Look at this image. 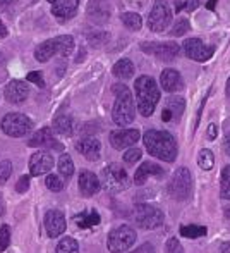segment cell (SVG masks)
<instances>
[{
  "label": "cell",
  "mask_w": 230,
  "mask_h": 253,
  "mask_svg": "<svg viewBox=\"0 0 230 253\" xmlns=\"http://www.w3.org/2000/svg\"><path fill=\"white\" fill-rule=\"evenodd\" d=\"M217 134H218L217 124H210V126H208V138H210V140H215V138H217Z\"/></svg>",
  "instance_id": "obj_45"
},
{
  "label": "cell",
  "mask_w": 230,
  "mask_h": 253,
  "mask_svg": "<svg viewBox=\"0 0 230 253\" xmlns=\"http://www.w3.org/2000/svg\"><path fill=\"white\" fill-rule=\"evenodd\" d=\"M225 217H227V219H230V207H227V209H225Z\"/></svg>",
  "instance_id": "obj_54"
},
{
  "label": "cell",
  "mask_w": 230,
  "mask_h": 253,
  "mask_svg": "<svg viewBox=\"0 0 230 253\" xmlns=\"http://www.w3.org/2000/svg\"><path fill=\"white\" fill-rule=\"evenodd\" d=\"M66 217L60 210H48L45 213V229H47L48 238H59L66 231Z\"/></svg>",
  "instance_id": "obj_14"
},
{
  "label": "cell",
  "mask_w": 230,
  "mask_h": 253,
  "mask_svg": "<svg viewBox=\"0 0 230 253\" xmlns=\"http://www.w3.org/2000/svg\"><path fill=\"white\" fill-rule=\"evenodd\" d=\"M225 152H227V155L230 157V133L227 134V138H225Z\"/></svg>",
  "instance_id": "obj_48"
},
{
  "label": "cell",
  "mask_w": 230,
  "mask_h": 253,
  "mask_svg": "<svg viewBox=\"0 0 230 253\" xmlns=\"http://www.w3.org/2000/svg\"><path fill=\"white\" fill-rule=\"evenodd\" d=\"M0 126H2V131L7 136L21 138V136H26V134L33 129V121L28 116H24V114L10 112L3 117Z\"/></svg>",
  "instance_id": "obj_9"
},
{
  "label": "cell",
  "mask_w": 230,
  "mask_h": 253,
  "mask_svg": "<svg viewBox=\"0 0 230 253\" xmlns=\"http://www.w3.org/2000/svg\"><path fill=\"white\" fill-rule=\"evenodd\" d=\"M52 127H41L40 131L31 136V140L28 141L30 147H52L55 150H62L64 145L62 143H57V140L54 138V133H52Z\"/></svg>",
  "instance_id": "obj_17"
},
{
  "label": "cell",
  "mask_w": 230,
  "mask_h": 253,
  "mask_svg": "<svg viewBox=\"0 0 230 253\" xmlns=\"http://www.w3.org/2000/svg\"><path fill=\"white\" fill-rule=\"evenodd\" d=\"M189 28H191L189 21H187L186 17H180V19H177V23L173 24L170 35H172V37H182L186 31H189Z\"/></svg>",
  "instance_id": "obj_34"
},
{
  "label": "cell",
  "mask_w": 230,
  "mask_h": 253,
  "mask_svg": "<svg viewBox=\"0 0 230 253\" xmlns=\"http://www.w3.org/2000/svg\"><path fill=\"white\" fill-rule=\"evenodd\" d=\"M28 81H31V83H34L36 86H40V88H43V86H45L43 76H41L40 71H33V73L28 74Z\"/></svg>",
  "instance_id": "obj_42"
},
{
  "label": "cell",
  "mask_w": 230,
  "mask_h": 253,
  "mask_svg": "<svg viewBox=\"0 0 230 253\" xmlns=\"http://www.w3.org/2000/svg\"><path fill=\"white\" fill-rule=\"evenodd\" d=\"M218 2V0H210V2H208V9H215V3H217Z\"/></svg>",
  "instance_id": "obj_51"
},
{
  "label": "cell",
  "mask_w": 230,
  "mask_h": 253,
  "mask_svg": "<svg viewBox=\"0 0 230 253\" xmlns=\"http://www.w3.org/2000/svg\"><path fill=\"white\" fill-rule=\"evenodd\" d=\"M184 107H186V100L182 97H170L167 100V109L173 114L175 119H180L184 114Z\"/></svg>",
  "instance_id": "obj_29"
},
{
  "label": "cell",
  "mask_w": 230,
  "mask_h": 253,
  "mask_svg": "<svg viewBox=\"0 0 230 253\" xmlns=\"http://www.w3.org/2000/svg\"><path fill=\"white\" fill-rule=\"evenodd\" d=\"M72 219H74V222L77 224V227H81V229H88V227L98 226L100 220H101V217L97 210H83V212H79L77 215H74Z\"/></svg>",
  "instance_id": "obj_24"
},
{
  "label": "cell",
  "mask_w": 230,
  "mask_h": 253,
  "mask_svg": "<svg viewBox=\"0 0 230 253\" xmlns=\"http://www.w3.org/2000/svg\"><path fill=\"white\" fill-rule=\"evenodd\" d=\"M10 174H12V164H10V160H2L0 162V186L5 184V181L10 177Z\"/></svg>",
  "instance_id": "obj_36"
},
{
  "label": "cell",
  "mask_w": 230,
  "mask_h": 253,
  "mask_svg": "<svg viewBox=\"0 0 230 253\" xmlns=\"http://www.w3.org/2000/svg\"><path fill=\"white\" fill-rule=\"evenodd\" d=\"M137 240V234L136 231L132 229L131 226L124 224V226H119L108 234V250L110 253H122L127 252Z\"/></svg>",
  "instance_id": "obj_8"
},
{
  "label": "cell",
  "mask_w": 230,
  "mask_h": 253,
  "mask_svg": "<svg viewBox=\"0 0 230 253\" xmlns=\"http://www.w3.org/2000/svg\"><path fill=\"white\" fill-rule=\"evenodd\" d=\"M16 0H0V5H7V3H12Z\"/></svg>",
  "instance_id": "obj_52"
},
{
  "label": "cell",
  "mask_w": 230,
  "mask_h": 253,
  "mask_svg": "<svg viewBox=\"0 0 230 253\" xmlns=\"http://www.w3.org/2000/svg\"><path fill=\"white\" fill-rule=\"evenodd\" d=\"M52 3V12L60 21H67L74 17L79 7V0H48Z\"/></svg>",
  "instance_id": "obj_16"
},
{
  "label": "cell",
  "mask_w": 230,
  "mask_h": 253,
  "mask_svg": "<svg viewBox=\"0 0 230 253\" xmlns=\"http://www.w3.org/2000/svg\"><path fill=\"white\" fill-rule=\"evenodd\" d=\"M168 195L177 202L189 200L193 195V176H191L189 169L179 167L173 172L172 181L168 183Z\"/></svg>",
  "instance_id": "obj_6"
},
{
  "label": "cell",
  "mask_w": 230,
  "mask_h": 253,
  "mask_svg": "<svg viewBox=\"0 0 230 253\" xmlns=\"http://www.w3.org/2000/svg\"><path fill=\"white\" fill-rule=\"evenodd\" d=\"M59 170L60 174H62L64 177H70L74 174V162L72 159H70V155H67V153H64V155H60L59 159Z\"/></svg>",
  "instance_id": "obj_31"
},
{
  "label": "cell",
  "mask_w": 230,
  "mask_h": 253,
  "mask_svg": "<svg viewBox=\"0 0 230 253\" xmlns=\"http://www.w3.org/2000/svg\"><path fill=\"white\" fill-rule=\"evenodd\" d=\"M167 253H184L182 245L179 243V240L170 238V240L167 241Z\"/></svg>",
  "instance_id": "obj_41"
},
{
  "label": "cell",
  "mask_w": 230,
  "mask_h": 253,
  "mask_svg": "<svg viewBox=\"0 0 230 253\" xmlns=\"http://www.w3.org/2000/svg\"><path fill=\"white\" fill-rule=\"evenodd\" d=\"M3 37H7V28H5V24L2 23V19H0V38H3Z\"/></svg>",
  "instance_id": "obj_47"
},
{
  "label": "cell",
  "mask_w": 230,
  "mask_h": 253,
  "mask_svg": "<svg viewBox=\"0 0 230 253\" xmlns=\"http://www.w3.org/2000/svg\"><path fill=\"white\" fill-rule=\"evenodd\" d=\"M54 167V157L48 152L40 150L33 153L30 159V172L31 176H41V174H47Z\"/></svg>",
  "instance_id": "obj_13"
},
{
  "label": "cell",
  "mask_w": 230,
  "mask_h": 253,
  "mask_svg": "<svg viewBox=\"0 0 230 253\" xmlns=\"http://www.w3.org/2000/svg\"><path fill=\"white\" fill-rule=\"evenodd\" d=\"M115 93V103L112 109V119L117 126H129L134 121V100L131 90L124 83H115L112 86Z\"/></svg>",
  "instance_id": "obj_3"
},
{
  "label": "cell",
  "mask_w": 230,
  "mask_h": 253,
  "mask_svg": "<svg viewBox=\"0 0 230 253\" xmlns=\"http://www.w3.org/2000/svg\"><path fill=\"white\" fill-rule=\"evenodd\" d=\"M180 234L184 238H189V240H196L206 234V227L204 226H196V224H189V226H182L180 227Z\"/></svg>",
  "instance_id": "obj_28"
},
{
  "label": "cell",
  "mask_w": 230,
  "mask_h": 253,
  "mask_svg": "<svg viewBox=\"0 0 230 253\" xmlns=\"http://www.w3.org/2000/svg\"><path fill=\"white\" fill-rule=\"evenodd\" d=\"M227 97L230 98V78H229V81H227Z\"/></svg>",
  "instance_id": "obj_53"
},
{
  "label": "cell",
  "mask_w": 230,
  "mask_h": 253,
  "mask_svg": "<svg viewBox=\"0 0 230 253\" xmlns=\"http://www.w3.org/2000/svg\"><path fill=\"white\" fill-rule=\"evenodd\" d=\"M72 50H74V38L69 37V35H62V37L52 38V40H47L38 45L36 50H34V57L40 62H47L54 55H62V57L70 55Z\"/></svg>",
  "instance_id": "obj_4"
},
{
  "label": "cell",
  "mask_w": 230,
  "mask_h": 253,
  "mask_svg": "<svg viewBox=\"0 0 230 253\" xmlns=\"http://www.w3.org/2000/svg\"><path fill=\"white\" fill-rule=\"evenodd\" d=\"M197 166L201 167L203 170H211L215 166V157L211 150H208V148H204V150H201L197 153Z\"/></svg>",
  "instance_id": "obj_30"
},
{
  "label": "cell",
  "mask_w": 230,
  "mask_h": 253,
  "mask_svg": "<svg viewBox=\"0 0 230 253\" xmlns=\"http://www.w3.org/2000/svg\"><path fill=\"white\" fill-rule=\"evenodd\" d=\"M120 19H122L124 26L132 31H139L141 26H143V17L137 12H124L122 16H120Z\"/></svg>",
  "instance_id": "obj_27"
},
{
  "label": "cell",
  "mask_w": 230,
  "mask_h": 253,
  "mask_svg": "<svg viewBox=\"0 0 230 253\" xmlns=\"http://www.w3.org/2000/svg\"><path fill=\"white\" fill-rule=\"evenodd\" d=\"M134 90H136L139 114L144 117H150L157 109L158 100H160V90L157 86V81L150 76H139L134 83Z\"/></svg>",
  "instance_id": "obj_2"
},
{
  "label": "cell",
  "mask_w": 230,
  "mask_h": 253,
  "mask_svg": "<svg viewBox=\"0 0 230 253\" xmlns=\"http://www.w3.org/2000/svg\"><path fill=\"white\" fill-rule=\"evenodd\" d=\"M9 245H10V229L9 226L3 224L0 227V252H5L9 248Z\"/></svg>",
  "instance_id": "obj_37"
},
{
  "label": "cell",
  "mask_w": 230,
  "mask_h": 253,
  "mask_svg": "<svg viewBox=\"0 0 230 253\" xmlns=\"http://www.w3.org/2000/svg\"><path fill=\"white\" fill-rule=\"evenodd\" d=\"M101 186L110 193H119L131 186V179L127 170L119 164H108L101 170Z\"/></svg>",
  "instance_id": "obj_5"
},
{
  "label": "cell",
  "mask_w": 230,
  "mask_h": 253,
  "mask_svg": "<svg viewBox=\"0 0 230 253\" xmlns=\"http://www.w3.org/2000/svg\"><path fill=\"white\" fill-rule=\"evenodd\" d=\"M160 84L168 93H173V91H179L184 88L182 76H180V73L175 69H165L160 76Z\"/></svg>",
  "instance_id": "obj_21"
},
{
  "label": "cell",
  "mask_w": 230,
  "mask_h": 253,
  "mask_svg": "<svg viewBox=\"0 0 230 253\" xmlns=\"http://www.w3.org/2000/svg\"><path fill=\"white\" fill-rule=\"evenodd\" d=\"M112 73H114V76L119 78V80H129L134 74V64L131 62L129 59H120L114 66Z\"/></svg>",
  "instance_id": "obj_26"
},
{
  "label": "cell",
  "mask_w": 230,
  "mask_h": 253,
  "mask_svg": "<svg viewBox=\"0 0 230 253\" xmlns=\"http://www.w3.org/2000/svg\"><path fill=\"white\" fill-rule=\"evenodd\" d=\"M2 60H3V53L0 52V62H2Z\"/></svg>",
  "instance_id": "obj_55"
},
{
  "label": "cell",
  "mask_w": 230,
  "mask_h": 253,
  "mask_svg": "<svg viewBox=\"0 0 230 253\" xmlns=\"http://www.w3.org/2000/svg\"><path fill=\"white\" fill-rule=\"evenodd\" d=\"M220 253H230V243H222Z\"/></svg>",
  "instance_id": "obj_49"
},
{
  "label": "cell",
  "mask_w": 230,
  "mask_h": 253,
  "mask_svg": "<svg viewBox=\"0 0 230 253\" xmlns=\"http://www.w3.org/2000/svg\"><path fill=\"white\" fill-rule=\"evenodd\" d=\"M54 131L59 134H64V136H70L74 129V124H72V117L67 116V114H60L54 119Z\"/></svg>",
  "instance_id": "obj_25"
},
{
  "label": "cell",
  "mask_w": 230,
  "mask_h": 253,
  "mask_svg": "<svg viewBox=\"0 0 230 253\" xmlns=\"http://www.w3.org/2000/svg\"><path fill=\"white\" fill-rule=\"evenodd\" d=\"M151 176H164V169L153 162H143L139 166V169L136 170V174H134V183L141 186V184L146 183Z\"/></svg>",
  "instance_id": "obj_23"
},
{
  "label": "cell",
  "mask_w": 230,
  "mask_h": 253,
  "mask_svg": "<svg viewBox=\"0 0 230 253\" xmlns=\"http://www.w3.org/2000/svg\"><path fill=\"white\" fill-rule=\"evenodd\" d=\"M141 157H143V152H141L139 148H129V150L124 153V162L126 164H136Z\"/></svg>",
  "instance_id": "obj_39"
},
{
  "label": "cell",
  "mask_w": 230,
  "mask_h": 253,
  "mask_svg": "<svg viewBox=\"0 0 230 253\" xmlns=\"http://www.w3.org/2000/svg\"><path fill=\"white\" fill-rule=\"evenodd\" d=\"M101 181L97 177V174L91 170H83L79 174V190L84 197H93L95 193L100 191Z\"/></svg>",
  "instance_id": "obj_20"
},
{
  "label": "cell",
  "mask_w": 230,
  "mask_h": 253,
  "mask_svg": "<svg viewBox=\"0 0 230 253\" xmlns=\"http://www.w3.org/2000/svg\"><path fill=\"white\" fill-rule=\"evenodd\" d=\"M220 195L224 200H230V166H225L224 170H222Z\"/></svg>",
  "instance_id": "obj_33"
},
{
  "label": "cell",
  "mask_w": 230,
  "mask_h": 253,
  "mask_svg": "<svg viewBox=\"0 0 230 253\" xmlns=\"http://www.w3.org/2000/svg\"><path fill=\"white\" fill-rule=\"evenodd\" d=\"M162 119H164L165 123H168V121H170V119H173V114H172L168 109H165L164 112H162Z\"/></svg>",
  "instance_id": "obj_46"
},
{
  "label": "cell",
  "mask_w": 230,
  "mask_h": 253,
  "mask_svg": "<svg viewBox=\"0 0 230 253\" xmlns=\"http://www.w3.org/2000/svg\"><path fill=\"white\" fill-rule=\"evenodd\" d=\"M132 219L143 229H157L164 224V212L148 203H139L134 207Z\"/></svg>",
  "instance_id": "obj_7"
},
{
  "label": "cell",
  "mask_w": 230,
  "mask_h": 253,
  "mask_svg": "<svg viewBox=\"0 0 230 253\" xmlns=\"http://www.w3.org/2000/svg\"><path fill=\"white\" fill-rule=\"evenodd\" d=\"M47 188L48 190H52V191H62V188H64V183L60 181V177L57 176H54V174H50V176H47Z\"/></svg>",
  "instance_id": "obj_40"
},
{
  "label": "cell",
  "mask_w": 230,
  "mask_h": 253,
  "mask_svg": "<svg viewBox=\"0 0 230 253\" xmlns=\"http://www.w3.org/2000/svg\"><path fill=\"white\" fill-rule=\"evenodd\" d=\"M5 213V203H3V198H2V195H0V217Z\"/></svg>",
  "instance_id": "obj_50"
},
{
  "label": "cell",
  "mask_w": 230,
  "mask_h": 253,
  "mask_svg": "<svg viewBox=\"0 0 230 253\" xmlns=\"http://www.w3.org/2000/svg\"><path fill=\"white\" fill-rule=\"evenodd\" d=\"M172 23V9L168 0H155V5L148 16V28L155 33H162Z\"/></svg>",
  "instance_id": "obj_10"
},
{
  "label": "cell",
  "mask_w": 230,
  "mask_h": 253,
  "mask_svg": "<svg viewBox=\"0 0 230 253\" xmlns=\"http://www.w3.org/2000/svg\"><path fill=\"white\" fill-rule=\"evenodd\" d=\"M88 40H90V43L93 45V47H100V45L107 43L108 35L105 33V31H97V33H91L90 37H88Z\"/></svg>",
  "instance_id": "obj_38"
},
{
  "label": "cell",
  "mask_w": 230,
  "mask_h": 253,
  "mask_svg": "<svg viewBox=\"0 0 230 253\" xmlns=\"http://www.w3.org/2000/svg\"><path fill=\"white\" fill-rule=\"evenodd\" d=\"M143 141L150 155L164 162H173L177 159V141L168 131L148 129L143 136Z\"/></svg>",
  "instance_id": "obj_1"
},
{
  "label": "cell",
  "mask_w": 230,
  "mask_h": 253,
  "mask_svg": "<svg viewBox=\"0 0 230 253\" xmlns=\"http://www.w3.org/2000/svg\"><path fill=\"white\" fill-rule=\"evenodd\" d=\"M131 253H155V252H153V247H151L150 243H144L143 247H139L137 250H134Z\"/></svg>",
  "instance_id": "obj_44"
},
{
  "label": "cell",
  "mask_w": 230,
  "mask_h": 253,
  "mask_svg": "<svg viewBox=\"0 0 230 253\" xmlns=\"http://www.w3.org/2000/svg\"><path fill=\"white\" fill-rule=\"evenodd\" d=\"M184 52L189 59L196 62H206L215 53V45H206L199 38H187L184 42Z\"/></svg>",
  "instance_id": "obj_12"
},
{
  "label": "cell",
  "mask_w": 230,
  "mask_h": 253,
  "mask_svg": "<svg viewBox=\"0 0 230 253\" xmlns=\"http://www.w3.org/2000/svg\"><path fill=\"white\" fill-rule=\"evenodd\" d=\"M204 0H177L175 2V10L180 12V10H194L203 3Z\"/></svg>",
  "instance_id": "obj_35"
},
{
  "label": "cell",
  "mask_w": 230,
  "mask_h": 253,
  "mask_svg": "<svg viewBox=\"0 0 230 253\" xmlns=\"http://www.w3.org/2000/svg\"><path fill=\"white\" fill-rule=\"evenodd\" d=\"M141 50L155 55L164 62H170L180 53V45H177L175 42H146L141 43Z\"/></svg>",
  "instance_id": "obj_11"
},
{
  "label": "cell",
  "mask_w": 230,
  "mask_h": 253,
  "mask_svg": "<svg viewBox=\"0 0 230 253\" xmlns=\"http://www.w3.org/2000/svg\"><path fill=\"white\" fill-rule=\"evenodd\" d=\"M28 190H30V177H28V176H23L19 181H17L16 191H17V193H26Z\"/></svg>",
  "instance_id": "obj_43"
},
{
  "label": "cell",
  "mask_w": 230,
  "mask_h": 253,
  "mask_svg": "<svg viewBox=\"0 0 230 253\" xmlns=\"http://www.w3.org/2000/svg\"><path fill=\"white\" fill-rule=\"evenodd\" d=\"M88 14L95 23H105L110 17V5L108 0H90Z\"/></svg>",
  "instance_id": "obj_22"
},
{
  "label": "cell",
  "mask_w": 230,
  "mask_h": 253,
  "mask_svg": "<svg viewBox=\"0 0 230 253\" xmlns=\"http://www.w3.org/2000/svg\"><path fill=\"white\" fill-rule=\"evenodd\" d=\"M57 253H79V245L74 238H64L57 245Z\"/></svg>",
  "instance_id": "obj_32"
},
{
  "label": "cell",
  "mask_w": 230,
  "mask_h": 253,
  "mask_svg": "<svg viewBox=\"0 0 230 253\" xmlns=\"http://www.w3.org/2000/svg\"><path fill=\"white\" fill-rule=\"evenodd\" d=\"M139 131L137 129H119L110 133V145L115 150H124L127 147H132L136 141H139Z\"/></svg>",
  "instance_id": "obj_15"
},
{
  "label": "cell",
  "mask_w": 230,
  "mask_h": 253,
  "mask_svg": "<svg viewBox=\"0 0 230 253\" xmlns=\"http://www.w3.org/2000/svg\"><path fill=\"white\" fill-rule=\"evenodd\" d=\"M76 148H77V152L84 157V159L91 160V162L98 160V159H100V155H101V143L93 136L83 138L81 141H77Z\"/></svg>",
  "instance_id": "obj_18"
},
{
  "label": "cell",
  "mask_w": 230,
  "mask_h": 253,
  "mask_svg": "<svg viewBox=\"0 0 230 253\" xmlns=\"http://www.w3.org/2000/svg\"><path fill=\"white\" fill-rule=\"evenodd\" d=\"M5 98L9 100L10 103H21L28 98L30 95V88L24 81H19V80H12L9 84L5 86Z\"/></svg>",
  "instance_id": "obj_19"
}]
</instances>
